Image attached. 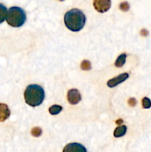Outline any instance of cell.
Here are the masks:
<instances>
[{
  "mask_svg": "<svg viewBox=\"0 0 151 152\" xmlns=\"http://www.w3.org/2000/svg\"><path fill=\"white\" fill-rule=\"evenodd\" d=\"M126 58H127V54L126 53H121V55H119L115 62V67H117V68H121L124 65V63H125Z\"/></svg>",
  "mask_w": 151,
  "mask_h": 152,
  "instance_id": "obj_10",
  "label": "cell"
},
{
  "mask_svg": "<svg viewBox=\"0 0 151 152\" xmlns=\"http://www.w3.org/2000/svg\"><path fill=\"white\" fill-rule=\"evenodd\" d=\"M91 64H90V61L88 60H84L82 61L81 64V68L84 71H90L91 69Z\"/></svg>",
  "mask_w": 151,
  "mask_h": 152,
  "instance_id": "obj_13",
  "label": "cell"
},
{
  "mask_svg": "<svg viewBox=\"0 0 151 152\" xmlns=\"http://www.w3.org/2000/svg\"><path fill=\"white\" fill-rule=\"evenodd\" d=\"M119 8L122 11H127L130 9V4L127 1H123L119 4Z\"/></svg>",
  "mask_w": 151,
  "mask_h": 152,
  "instance_id": "obj_16",
  "label": "cell"
},
{
  "mask_svg": "<svg viewBox=\"0 0 151 152\" xmlns=\"http://www.w3.org/2000/svg\"><path fill=\"white\" fill-rule=\"evenodd\" d=\"M64 21L68 29L77 32L81 31L85 25L86 16L81 10L73 8L65 13Z\"/></svg>",
  "mask_w": 151,
  "mask_h": 152,
  "instance_id": "obj_1",
  "label": "cell"
},
{
  "mask_svg": "<svg viewBox=\"0 0 151 152\" xmlns=\"http://www.w3.org/2000/svg\"><path fill=\"white\" fill-rule=\"evenodd\" d=\"M59 1H64V0H59Z\"/></svg>",
  "mask_w": 151,
  "mask_h": 152,
  "instance_id": "obj_20",
  "label": "cell"
},
{
  "mask_svg": "<svg viewBox=\"0 0 151 152\" xmlns=\"http://www.w3.org/2000/svg\"><path fill=\"white\" fill-rule=\"evenodd\" d=\"M136 103H137V102H136V99H135V98H130L128 100V104L130 105V106L132 107H134L135 105H136Z\"/></svg>",
  "mask_w": 151,
  "mask_h": 152,
  "instance_id": "obj_17",
  "label": "cell"
},
{
  "mask_svg": "<svg viewBox=\"0 0 151 152\" xmlns=\"http://www.w3.org/2000/svg\"><path fill=\"white\" fill-rule=\"evenodd\" d=\"M123 123V120H117L116 121V123L118 125H120V124H121V123Z\"/></svg>",
  "mask_w": 151,
  "mask_h": 152,
  "instance_id": "obj_19",
  "label": "cell"
},
{
  "mask_svg": "<svg viewBox=\"0 0 151 152\" xmlns=\"http://www.w3.org/2000/svg\"><path fill=\"white\" fill-rule=\"evenodd\" d=\"M10 111L6 104L0 103V122H4L9 118Z\"/></svg>",
  "mask_w": 151,
  "mask_h": 152,
  "instance_id": "obj_8",
  "label": "cell"
},
{
  "mask_svg": "<svg viewBox=\"0 0 151 152\" xmlns=\"http://www.w3.org/2000/svg\"><path fill=\"white\" fill-rule=\"evenodd\" d=\"M129 77V74L127 73H124V74H121L120 75H118V77H115L114 78L111 79L107 83V85L109 88H114L117 86V85L120 84V83H123L124 81H125L127 78Z\"/></svg>",
  "mask_w": 151,
  "mask_h": 152,
  "instance_id": "obj_7",
  "label": "cell"
},
{
  "mask_svg": "<svg viewBox=\"0 0 151 152\" xmlns=\"http://www.w3.org/2000/svg\"><path fill=\"white\" fill-rule=\"evenodd\" d=\"M127 126H124V125L118 126L114 131V137H121L124 136L127 132Z\"/></svg>",
  "mask_w": 151,
  "mask_h": 152,
  "instance_id": "obj_9",
  "label": "cell"
},
{
  "mask_svg": "<svg viewBox=\"0 0 151 152\" xmlns=\"http://www.w3.org/2000/svg\"><path fill=\"white\" fill-rule=\"evenodd\" d=\"M31 134L33 137H38L41 135V133H42V130H41L40 128L38 127H35L33 129H32L31 130Z\"/></svg>",
  "mask_w": 151,
  "mask_h": 152,
  "instance_id": "obj_14",
  "label": "cell"
},
{
  "mask_svg": "<svg viewBox=\"0 0 151 152\" xmlns=\"http://www.w3.org/2000/svg\"><path fill=\"white\" fill-rule=\"evenodd\" d=\"M6 21L10 26L19 28L22 26L26 21V13L21 7H12L7 11Z\"/></svg>",
  "mask_w": 151,
  "mask_h": 152,
  "instance_id": "obj_3",
  "label": "cell"
},
{
  "mask_svg": "<svg viewBox=\"0 0 151 152\" xmlns=\"http://www.w3.org/2000/svg\"><path fill=\"white\" fill-rule=\"evenodd\" d=\"M62 107L58 105H53L49 108V112L52 115H56L62 111Z\"/></svg>",
  "mask_w": 151,
  "mask_h": 152,
  "instance_id": "obj_12",
  "label": "cell"
},
{
  "mask_svg": "<svg viewBox=\"0 0 151 152\" xmlns=\"http://www.w3.org/2000/svg\"><path fill=\"white\" fill-rule=\"evenodd\" d=\"M63 152H87V150L85 147L81 144L72 142L65 145Z\"/></svg>",
  "mask_w": 151,
  "mask_h": 152,
  "instance_id": "obj_6",
  "label": "cell"
},
{
  "mask_svg": "<svg viewBox=\"0 0 151 152\" xmlns=\"http://www.w3.org/2000/svg\"><path fill=\"white\" fill-rule=\"evenodd\" d=\"M143 108H150L151 107V100L147 97H144L142 100Z\"/></svg>",
  "mask_w": 151,
  "mask_h": 152,
  "instance_id": "obj_15",
  "label": "cell"
},
{
  "mask_svg": "<svg viewBox=\"0 0 151 152\" xmlns=\"http://www.w3.org/2000/svg\"><path fill=\"white\" fill-rule=\"evenodd\" d=\"M7 7L3 4L0 3V24L2 23L5 20L6 17H7Z\"/></svg>",
  "mask_w": 151,
  "mask_h": 152,
  "instance_id": "obj_11",
  "label": "cell"
},
{
  "mask_svg": "<svg viewBox=\"0 0 151 152\" xmlns=\"http://www.w3.org/2000/svg\"><path fill=\"white\" fill-rule=\"evenodd\" d=\"M93 7L99 13H105L111 7V0H93Z\"/></svg>",
  "mask_w": 151,
  "mask_h": 152,
  "instance_id": "obj_4",
  "label": "cell"
},
{
  "mask_svg": "<svg viewBox=\"0 0 151 152\" xmlns=\"http://www.w3.org/2000/svg\"><path fill=\"white\" fill-rule=\"evenodd\" d=\"M141 34L142 36H144V37H146V36L148 35V31L146 29H142L141 31Z\"/></svg>",
  "mask_w": 151,
  "mask_h": 152,
  "instance_id": "obj_18",
  "label": "cell"
},
{
  "mask_svg": "<svg viewBox=\"0 0 151 152\" xmlns=\"http://www.w3.org/2000/svg\"><path fill=\"white\" fill-rule=\"evenodd\" d=\"M44 91L38 85H30L26 88L24 94L25 102L31 107L38 106L44 99Z\"/></svg>",
  "mask_w": 151,
  "mask_h": 152,
  "instance_id": "obj_2",
  "label": "cell"
},
{
  "mask_svg": "<svg viewBox=\"0 0 151 152\" xmlns=\"http://www.w3.org/2000/svg\"><path fill=\"white\" fill-rule=\"evenodd\" d=\"M81 94L77 89H70L68 92V100L71 105H76L81 101Z\"/></svg>",
  "mask_w": 151,
  "mask_h": 152,
  "instance_id": "obj_5",
  "label": "cell"
}]
</instances>
